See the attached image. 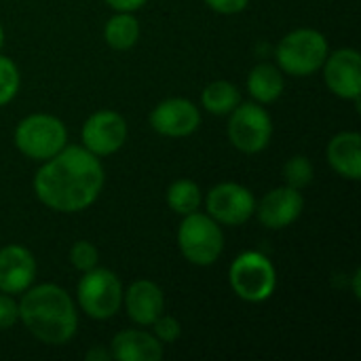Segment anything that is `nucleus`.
I'll return each mask as SVG.
<instances>
[{
  "label": "nucleus",
  "instance_id": "nucleus-1",
  "mask_svg": "<svg viewBox=\"0 0 361 361\" xmlns=\"http://www.w3.org/2000/svg\"><path fill=\"white\" fill-rule=\"evenodd\" d=\"M34 176V192L42 205L59 214L82 212L95 203L104 188L99 157L85 146H63Z\"/></svg>",
  "mask_w": 361,
  "mask_h": 361
},
{
  "label": "nucleus",
  "instance_id": "nucleus-2",
  "mask_svg": "<svg viewBox=\"0 0 361 361\" xmlns=\"http://www.w3.org/2000/svg\"><path fill=\"white\" fill-rule=\"evenodd\" d=\"M19 307V319L27 332L44 345H66L78 326L70 294L53 283L27 288Z\"/></svg>",
  "mask_w": 361,
  "mask_h": 361
},
{
  "label": "nucleus",
  "instance_id": "nucleus-3",
  "mask_svg": "<svg viewBox=\"0 0 361 361\" xmlns=\"http://www.w3.org/2000/svg\"><path fill=\"white\" fill-rule=\"evenodd\" d=\"M328 57V40L322 32L311 27H300L286 34L277 44L279 70L290 76H311L315 74Z\"/></svg>",
  "mask_w": 361,
  "mask_h": 361
},
{
  "label": "nucleus",
  "instance_id": "nucleus-4",
  "mask_svg": "<svg viewBox=\"0 0 361 361\" xmlns=\"http://www.w3.org/2000/svg\"><path fill=\"white\" fill-rule=\"evenodd\" d=\"M178 245L190 264L209 267L220 258L224 250V235L212 216L192 212L184 216L178 228Z\"/></svg>",
  "mask_w": 361,
  "mask_h": 361
},
{
  "label": "nucleus",
  "instance_id": "nucleus-5",
  "mask_svg": "<svg viewBox=\"0 0 361 361\" xmlns=\"http://www.w3.org/2000/svg\"><path fill=\"white\" fill-rule=\"evenodd\" d=\"M231 288L245 302H264L277 288V271L260 252H243L231 264Z\"/></svg>",
  "mask_w": 361,
  "mask_h": 361
},
{
  "label": "nucleus",
  "instance_id": "nucleus-6",
  "mask_svg": "<svg viewBox=\"0 0 361 361\" xmlns=\"http://www.w3.org/2000/svg\"><path fill=\"white\" fill-rule=\"evenodd\" d=\"M68 142L66 125L51 114H30L15 129V146L34 161L55 157Z\"/></svg>",
  "mask_w": 361,
  "mask_h": 361
},
{
  "label": "nucleus",
  "instance_id": "nucleus-7",
  "mask_svg": "<svg viewBox=\"0 0 361 361\" xmlns=\"http://www.w3.org/2000/svg\"><path fill=\"white\" fill-rule=\"evenodd\" d=\"M123 283L121 279L108 269H91L85 271L82 279L78 281L76 300L78 307L91 319H110L123 307Z\"/></svg>",
  "mask_w": 361,
  "mask_h": 361
},
{
  "label": "nucleus",
  "instance_id": "nucleus-8",
  "mask_svg": "<svg viewBox=\"0 0 361 361\" xmlns=\"http://www.w3.org/2000/svg\"><path fill=\"white\" fill-rule=\"evenodd\" d=\"M228 116V140L237 150L256 154L269 146L273 121L260 104H239Z\"/></svg>",
  "mask_w": 361,
  "mask_h": 361
},
{
  "label": "nucleus",
  "instance_id": "nucleus-9",
  "mask_svg": "<svg viewBox=\"0 0 361 361\" xmlns=\"http://www.w3.org/2000/svg\"><path fill=\"white\" fill-rule=\"evenodd\" d=\"M207 216H212L218 224L226 226H239L247 222L256 212V197L250 188L235 184V182H222L214 186L205 199Z\"/></svg>",
  "mask_w": 361,
  "mask_h": 361
},
{
  "label": "nucleus",
  "instance_id": "nucleus-10",
  "mask_svg": "<svg viewBox=\"0 0 361 361\" xmlns=\"http://www.w3.org/2000/svg\"><path fill=\"white\" fill-rule=\"evenodd\" d=\"M82 146L95 157H108L118 152L127 142V121L114 110L93 112L80 131Z\"/></svg>",
  "mask_w": 361,
  "mask_h": 361
},
{
  "label": "nucleus",
  "instance_id": "nucleus-11",
  "mask_svg": "<svg viewBox=\"0 0 361 361\" xmlns=\"http://www.w3.org/2000/svg\"><path fill=\"white\" fill-rule=\"evenodd\" d=\"M322 68H324V80L334 95L360 104L361 57L355 49H338L332 55L328 53Z\"/></svg>",
  "mask_w": 361,
  "mask_h": 361
},
{
  "label": "nucleus",
  "instance_id": "nucleus-12",
  "mask_svg": "<svg viewBox=\"0 0 361 361\" xmlns=\"http://www.w3.org/2000/svg\"><path fill=\"white\" fill-rule=\"evenodd\" d=\"M201 125V112L199 108L184 99V97H171L154 106L150 112V127L165 135V137H186L195 133Z\"/></svg>",
  "mask_w": 361,
  "mask_h": 361
},
{
  "label": "nucleus",
  "instance_id": "nucleus-13",
  "mask_svg": "<svg viewBox=\"0 0 361 361\" xmlns=\"http://www.w3.org/2000/svg\"><path fill=\"white\" fill-rule=\"evenodd\" d=\"M305 209V199L300 195V190L292 188V186H281V188H273L269 190L260 203H256V212L258 220L273 231H281L290 224H294L300 214Z\"/></svg>",
  "mask_w": 361,
  "mask_h": 361
},
{
  "label": "nucleus",
  "instance_id": "nucleus-14",
  "mask_svg": "<svg viewBox=\"0 0 361 361\" xmlns=\"http://www.w3.org/2000/svg\"><path fill=\"white\" fill-rule=\"evenodd\" d=\"M36 277V260L30 250L21 245H6L0 250V292L23 294Z\"/></svg>",
  "mask_w": 361,
  "mask_h": 361
},
{
  "label": "nucleus",
  "instance_id": "nucleus-15",
  "mask_svg": "<svg viewBox=\"0 0 361 361\" xmlns=\"http://www.w3.org/2000/svg\"><path fill=\"white\" fill-rule=\"evenodd\" d=\"M123 302L127 309V315L137 326H152V322L165 311V296L163 290L148 279L133 281L123 294Z\"/></svg>",
  "mask_w": 361,
  "mask_h": 361
},
{
  "label": "nucleus",
  "instance_id": "nucleus-16",
  "mask_svg": "<svg viewBox=\"0 0 361 361\" xmlns=\"http://www.w3.org/2000/svg\"><path fill=\"white\" fill-rule=\"evenodd\" d=\"M110 353L118 361H161L163 345L144 330H123L112 338Z\"/></svg>",
  "mask_w": 361,
  "mask_h": 361
},
{
  "label": "nucleus",
  "instance_id": "nucleus-17",
  "mask_svg": "<svg viewBox=\"0 0 361 361\" xmlns=\"http://www.w3.org/2000/svg\"><path fill=\"white\" fill-rule=\"evenodd\" d=\"M328 163L332 169L347 178L360 180L361 178V135L357 131H343L332 137L328 144Z\"/></svg>",
  "mask_w": 361,
  "mask_h": 361
},
{
  "label": "nucleus",
  "instance_id": "nucleus-18",
  "mask_svg": "<svg viewBox=\"0 0 361 361\" xmlns=\"http://www.w3.org/2000/svg\"><path fill=\"white\" fill-rule=\"evenodd\" d=\"M247 91L258 104H273L283 93V74L273 63H258L247 76Z\"/></svg>",
  "mask_w": 361,
  "mask_h": 361
},
{
  "label": "nucleus",
  "instance_id": "nucleus-19",
  "mask_svg": "<svg viewBox=\"0 0 361 361\" xmlns=\"http://www.w3.org/2000/svg\"><path fill=\"white\" fill-rule=\"evenodd\" d=\"M201 104L207 112L226 116L241 104V91L228 80H214L203 89Z\"/></svg>",
  "mask_w": 361,
  "mask_h": 361
},
{
  "label": "nucleus",
  "instance_id": "nucleus-20",
  "mask_svg": "<svg viewBox=\"0 0 361 361\" xmlns=\"http://www.w3.org/2000/svg\"><path fill=\"white\" fill-rule=\"evenodd\" d=\"M106 42L116 51H127L140 40V23L131 13L116 11L104 27Z\"/></svg>",
  "mask_w": 361,
  "mask_h": 361
},
{
  "label": "nucleus",
  "instance_id": "nucleus-21",
  "mask_svg": "<svg viewBox=\"0 0 361 361\" xmlns=\"http://www.w3.org/2000/svg\"><path fill=\"white\" fill-rule=\"evenodd\" d=\"M167 205L180 216H188L201 205V188L192 180H176L167 188Z\"/></svg>",
  "mask_w": 361,
  "mask_h": 361
},
{
  "label": "nucleus",
  "instance_id": "nucleus-22",
  "mask_svg": "<svg viewBox=\"0 0 361 361\" xmlns=\"http://www.w3.org/2000/svg\"><path fill=\"white\" fill-rule=\"evenodd\" d=\"M283 178H286V186H292L296 190L307 188L313 182V165H311V161L305 154L292 157L283 167Z\"/></svg>",
  "mask_w": 361,
  "mask_h": 361
},
{
  "label": "nucleus",
  "instance_id": "nucleus-23",
  "mask_svg": "<svg viewBox=\"0 0 361 361\" xmlns=\"http://www.w3.org/2000/svg\"><path fill=\"white\" fill-rule=\"evenodd\" d=\"M19 82L21 78L17 66L8 57L0 55V106H6L17 95Z\"/></svg>",
  "mask_w": 361,
  "mask_h": 361
},
{
  "label": "nucleus",
  "instance_id": "nucleus-24",
  "mask_svg": "<svg viewBox=\"0 0 361 361\" xmlns=\"http://www.w3.org/2000/svg\"><path fill=\"white\" fill-rule=\"evenodd\" d=\"M70 262L74 269H78L80 273L85 271H91L97 267L99 262V252L93 243L89 241H76L70 250Z\"/></svg>",
  "mask_w": 361,
  "mask_h": 361
},
{
  "label": "nucleus",
  "instance_id": "nucleus-25",
  "mask_svg": "<svg viewBox=\"0 0 361 361\" xmlns=\"http://www.w3.org/2000/svg\"><path fill=\"white\" fill-rule=\"evenodd\" d=\"M152 334L161 341V343H176L182 334V326L176 317H169V315H159L154 322H152Z\"/></svg>",
  "mask_w": 361,
  "mask_h": 361
},
{
  "label": "nucleus",
  "instance_id": "nucleus-26",
  "mask_svg": "<svg viewBox=\"0 0 361 361\" xmlns=\"http://www.w3.org/2000/svg\"><path fill=\"white\" fill-rule=\"evenodd\" d=\"M19 319V307L17 302L11 298V294H0V332L8 330L17 324Z\"/></svg>",
  "mask_w": 361,
  "mask_h": 361
},
{
  "label": "nucleus",
  "instance_id": "nucleus-27",
  "mask_svg": "<svg viewBox=\"0 0 361 361\" xmlns=\"http://www.w3.org/2000/svg\"><path fill=\"white\" fill-rule=\"evenodd\" d=\"M205 4L216 13L235 15V13H241L250 4V0H205Z\"/></svg>",
  "mask_w": 361,
  "mask_h": 361
},
{
  "label": "nucleus",
  "instance_id": "nucleus-28",
  "mask_svg": "<svg viewBox=\"0 0 361 361\" xmlns=\"http://www.w3.org/2000/svg\"><path fill=\"white\" fill-rule=\"evenodd\" d=\"M108 6H112L114 11H123V13H133L137 8H142L146 4V0H106Z\"/></svg>",
  "mask_w": 361,
  "mask_h": 361
},
{
  "label": "nucleus",
  "instance_id": "nucleus-29",
  "mask_svg": "<svg viewBox=\"0 0 361 361\" xmlns=\"http://www.w3.org/2000/svg\"><path fill=\"white\" fill-rule=\"evenodd\" d=\"M87 360H91V361H95V360H99V361H106V360H110L112 357V353L108 351V349H104V347H95V349H91L87 355H85Z\"/></svg>",
  "mask_w": 361,
  "mask_h": 361
},
{
  "label": "nucleus",
  "instance_id": "nucleus-30",
  "mask_svg": "<svg viewBox=\"0 0 361 361\" xmlns=\"http://www.w3.org/2000/svg\"><path fill=\"white\" fill-rule=\"evenodd\" d=\"M4 44V30H2V25H0V47Z\"/></svg>",
  "mask_w": 361,
  "mask_h": 361
}]
</instances>
